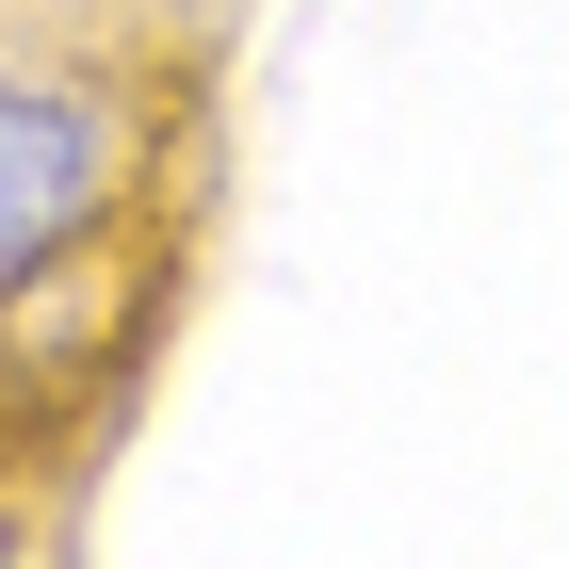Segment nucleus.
<instances>
[{"mask_svg": "<svg viewBox=\"0 0 569 569\" xmlns=\"http://www.w3.org/2000/svg\"><path fill=\"white\" fill-rule=\"evenodd\" d=\"M114 196V114L82 82H0V293H33Z\"/></svg>", "mask_w": 569, "mask_h": 569, "instance_id": "obj_1", "label": "nucleus"}]
</instances>
